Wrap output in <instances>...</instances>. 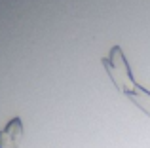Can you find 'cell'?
<instances>
[{
  "label": "cell",
  "mask_w": 150,
  "mask_h": 148,
  "mask_svg": "<svg viewBox=\"0 0 150 148\" xmlns=\"http://www.w3.org/2000/svg\"><path fill=\"white\" fill-rule=\"evenodd\" d=\"M23 135H25V129H23L21 118H11L0 129V148H19Z\"/></svg>",
  "instance_id": "6da1fadb"
}]
</instances>
